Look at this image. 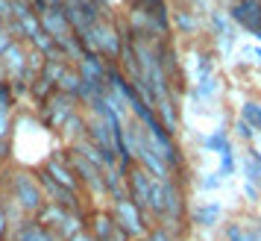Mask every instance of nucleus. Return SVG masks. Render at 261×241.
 I'll return each mask as SVG.
<instances>
[{"label":"nucleus","instance_id":"22","mask_svg":"<svg viewBox=\"0 0 261 241\" xmlns=\"http://www.w3.org/2000/svg\"><path fill=\"white\" fill-rule=\"evenodd\" d=\"M6 232H9V218L3 212V206H0V241L6 238Z\"/></svg>","mask_w":261,"mask_h":241},{"label":"nucleus","instance_id":"19","mask_svg":"<svg viewBox=\"0 0 261 241\" xmlns=\"http://www.w3.org/2000/svg\"><path fill=\"white\" fill-rule=\"evenodd\" d=\"M176 21L182 30H194V18H191L188 12H176Z\"/></svg>","mask_w":261,"mask_h":241},{"label":"nucleus","instance_id":"26","mask_svg":"<svg viewBox=\"0 0 261 241\" xmlns=\"http://www.w3.org/2000/svg\"><path fill=\"white\" fill-rule=\"evenodd\" d=\"M0 80H6V71H3V62H0Z\"/></svg>","mask_w":261,"mask_h":241},{"label":"nucleus","instance_id":"4","mask_svg":"<svg viewBox=\"0 0 261 241\" xmlns=\"http://www.w3.org/2000/svg\"><path fill=\"white\" fill-rule=\"evenodd\" d=\"M115 227L129 238V235H141L144 232V215L129 203V200H120L115 203Z\"/></svg>","mask_w":261,"mask_h":241},{"label":"nucleus","instance_id":"18","mask_svg":"<svg viewBox=\"0 0 261 241\" xmlns=\"http://www.w3.org/2000/svg\"><path fill=\"white\" fill-rule=\"evenodd\" d=\"M9 130H12V124H9V112H0V141H6Z\"/></svg>","mask_w":261,"mask_h":241},{"label":"nucleus","instance_id":"12","mask_svg":"<svg viewBox=\"0 0 261 241\" xmlns=\"http://www.w3.org/2000/svg\"><path fill=\"white\" fill-rule=\"evenodd\" d=\"M147 209H153L159 218H165V188H162V182H153V185H150V200H147Z\"/></svg>","mask_w":261,"mask_h":241},{"label":"nucleus","instance_id":"9","mask_svg":"<svg viewBox=\"0 0 261 241\" xmlns=\"http://www.w3.org/2000/svg\"><path fill=\"white\" fill-rule=\"evenodd\" d=\"M162 188H165V218L167 215L179 218V215H182V197H179V191L173 188V182H170V180L162 182Z\"/></svg>","mask_w":261,"mask_h":241},{"label":"nucleus","instance_id":"1","mask_svg":"<svg viewBox=\"0 0 261 241\" xmlns=\"http://www.w3.org/2000/svg\"><path fill=\"white\" fill-rule=\"evenodd\" d=\"M12 203L21 209V215H36L44 206V194H41L33 174H27V171L12 174Z\"/></svg>","mask_w":261,"mask_h":241},{"label":"nucleus","instance_id":"11","mask_svg":"<svg viewBox=\"0 0 261 241\" xmlns=\"http://www.w3.org/2000/svg\"><path fill=\"white\" fill-rule=\"evenodd\" d=\"M112 232H115V218H109V215H94V235L97 241H106L112 238Z\"/></svg>","mask_w":261,"mask_h":241},{"label":"nucleus","instance_id":"25","mask_svg":"<svg viewBox=\"0 0 261 241\" xmlns=\"http://www.w3.org/2000/svg\"><path fill=\"white\" fill-rule=\"evenodd\" d=\"M6 150H9V144H6V141H0V165H3V159H6Z\"/></svg>","mask_w":261,"mask_h":241},{"label":"nucleus","instance_id":"14","mask_svg":"<svg viewBox=\"0 0 261 241\" xmlns=\"http://www.w3.org/2000/svg\"><path fill=\"white\" fill-rule=\"evenodd\" d=\"M205 147H208V150H217L220 156H223V153H232V147H229V138H226L223 133L208 135V138H205Z\"/></svg>","mask_w":261,"mask_h":241},{"label":"nucleus","instance_id":"21","mask_svg":"<svg viewBox=\"0 0 261 241\" xmlns=\"http://www.w3.org/2000/svg\"><path fill=\"white\" fill-rule=\"evenodd\" d=\"M141 241H173V238H170V235H167L165 229H153V232H150V235H147V238H141Z\"/></svg>","mask_w":261,"mask_h":241},{"label":"nucleus","instance_id":"23","mask_svg":"<svg viewBox=\"0 0 261 241\" xmlns=\"http://www.w3.org/2000/svg\"><path fill=\"white\" fill-rule=\"evenodd\" d=\"M68 241H97V238L91 235V232H85V229H83V232H76V235H73V238H68Z\"/></svg>","mask_w":261,"mask_h":241},{"label":"nucleus","instance_id":"17","mask_svg":"<svg viewBox=\"0 0 261 241\" xmlns=\"http://www.w3.org/2000/svg\"><path fill=\"white\" fill-rule=\"evenodd\" d=\"M226 241H255V238H252V235H247V232L238 227V224H232V227L226 229Z\"/></svg>","mask_w":261,"mask_h":241},{"label":"nucleus","instance_id":"15","mask_svg":"<svg viewBox=\"0 0 261 241\" xmlns=\"http://www.w3.org/2000/svg\"><path fill=\"white\" fill-rule=\"evenodd\" d=\"M12 88H9V80H0V112H9L12 109Z\"/></svg>","mask_w":261,"mask_h":241},{"label":"nucleus","instance_id":"7","mask_svg":"<svg viewBox=\"0 0 261 241\" xmlns=\"http://www.w3.org/2000/svg\"><path fill=\"white\" fill-rule=\"evenodd\" d=\"M44 174H47L53 182H59L62 188H71V191H76L80 188V182H76V177H73V171L65 165V159H56V156H50L47 162H44Z\"/></svg>","mask_w":261,"mask_h":241},{"label":"nucleus","instance_id":"20","mask_svg":"<svg viewBox=\"0 0 261 241\" xmlns=\"http://www.w3.org/2000/svg\"><path fill=\"white\" fill-rule=\"evenodd\" d=\"M238 135H241V138H252V133H255V130H252V127H249L247 120H238Z\"/></svg>","mask_w":261,"mask_h":241},{"label":"nucleus","instance_id":"10","mask_svg":"<svg viewBox=\"0 0 261 241\" xmlns=\"http://www.w3.org/2000/svg\"><path fill=\"white\" fill-rule=\"evenodd\" d=\"M217 218H220V206H217V203L197 206V212H194V221H197L200 227H214V224H217Z\"/></svg>","mask_w":261,"mask_h":241},{"label":"nucleus","instance_id":"27","mask_svg":"<svg viewBox=\"0 0 261 241\" xmlns=\"http://www.w3.org/2000/svg\"><path fill=\"white\" fill-rule=\"evenodd\" d=\"M100 3H103V0H100Z\"/></svg>","mask_w":261,"mask_h":241},{"label":"nucleus","instance_id":"8","mask_svg":"<svg viewBox=\"0 0 261 241\" xmlns=\"http://www.w3.org/2000/svg\"><path fill=\"white\" fill-rule=\"evenodd\" d=\"M15 235H18V241H59L50 229L38 227L36 221H21L18 229H15Z\"/></svg>","mask_w":261,"mask_h":241},{"label":"nucleus","instance_id":"5","mask_svg":"<svg viewBox=\"0 0 261 241\" xmlns=\"http://www.w3.org/2000/svg\"><path fill=\"white\" fill-rule=\"evenodd\" d=\"M232 21H238L244 30H249L252 36L261 38V3L258 0H241V3H235L232 6Z\"/></svg>","mask_w":261,"mask_h":241},{"label":"nucleus","instance_id":"13","mask_svg":"<svg viewBox=\"0 0 261 241\" xmlns=\"http://www.w3.org/2000/svg\"><path fill=\"white\" fill-rule=\"evenodd\" d=\"M241 120H247L252 130H261V106L252 103V100H247L244 109H241Z\"/></svg>","mask_w":261,"mask_h":241},{"label":"nucleus","instance_id":"3","mask_svg":"<svg viewBox=\"0 0 261 241\" xmlns=\"http://www.w3.org/2000/svg\"><path fill=\"white\" fill-rule=\"evenodd\" d=\"M36 182H38V188H41V194H47V203L59 206V209H65V212H76V215H80V197H76V191L62 188L59 182H53L44 171H38Z\"/></svg>","mask_w":261,"mask_h":241},{"label":"nucleus","instance_id":"24","mask_svg":"<svg viewBox=\"0 0 261 241\" xmlns=\"http://www.w3.org/2000/svg\"><path fill=\"white\" fill-rule=\"evenodd\" d=\"M217 182H220V174H214V177H208V180L202 182V185H205V188H214Z\"/></svg>","mask_w":261,"mask_h":241},{"label":"nucleus","instance_id":"6","mask_svg":"<svg viewBox=\"0 0 261 241\" xmlns=\"http://www.w3.org/2000/svg\"><path fill=\"white\" fill-rule=\"evenodd\" d=\"M126 182H129V203L138 209V212H144L147 209V200H150V177H147V171L141 168H129V177H126Z\"/></svg>","mask_w":261,"mask_h":241},{"label":"nucleus","instance_id":"16","mask_svg":"<svg viewBox=\"0 0 261 241\" xmlns=\"http://www.w3.org/2000/svg\"><path fill=\"white\" fill-rule=\"evenodd\" d=\"M15 21V12H12V0H0V24L9 27Z\"/></svg>","mask_w":261,"mask_h":241},{"label":"nucleus","instance_id":"2","mask_svg":"<svg viewBox=\"0 0 261 241\" xmlns=\"http://www.w3.org/2000/svg\"><path fill=\"white\" fill-rule=\"evenodd\" d=\"M41 106H44V127L50 130H62L71 120V115H76V100L62 91H53Z\"/></svg>","mask_w":261,"mask_h":241}]
</instances>
